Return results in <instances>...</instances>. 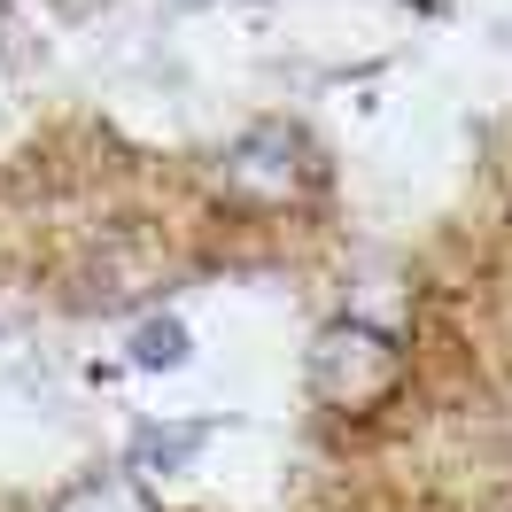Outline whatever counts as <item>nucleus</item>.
I'll use <instances>...</instances> for the list:
<instances>
[{"label": "nucleus", "mask_w": 512, "mask_h": 512, "mask_svg": "<svg viewBox=\"0 0 512 512\" xmlns=\"http://www.w3.org/2000/svg\"><path fill=\"white\" fill-rule=\"evenodd\" d=\"M202 443H210V427H179V435H148V443L132 450V466H125V474H132V481H148V466H163V474H179V466H187V458H194Z\"/></svg>", "instance_id": "nucleus-4"}, {"label": "nucleus", "mask_w": 512, "mask_h": 512, "mask_svg": "<svg viewBox=\"0 0 512 512\" xmlns=\"http://www.w3.org/2000/svg\"><path fill=\"white\" fill-rule=\"evenodd\" d=\"M55 512H156V505H148V489L132 474H86L78 489H63Z\"/></svg>", "instance_id": "nucleus-3"}, {"label": "nucleus", "mask_w": 512, "mask_h": 512, "mask_svg": "<svg viewBox=\"0 0 512 512\" xmlns=\"http://www.w3.org/2000/svg\"><path fill=\"white\" fill-rule=\"evenodd\" d=\"M311 179H319V156L295 125H249L218 156V187L249 210H288V202L311 194Z\"/></svg>", "instance_id": "nucleus-2"}, {"label": "nucleus", "mask_w": 512, "mask_h": 512, "mask_svg": "<svg viewBox=\"0 0 512 512\" xmlns=\"http://www.w3.org/2000/svg\"><path fill=\"white\" fill-rule=\"evenodd\" d=\"M132 357H140V365H179V357H187V326L179 319L140 326V334H132Z\"/></svg>", "instance_id": "nucleus-5"}, {"label": "nucleus", "mask_w": 512, "mask_h": 512, "mask_svg": "<svg viewBox=\"0 0 512 512\" xmlns=\"http://www.w3.org/2000/svg\"><path fill=\"white\" fill-rule=\"evenodd\" d=\"M404 388V350H396V334L365 319H334L311 342V396L334 404V412H381L388 396Z\"/></svg>", "instance_id": "nucleus-1"}]
</instances>
